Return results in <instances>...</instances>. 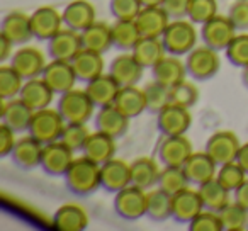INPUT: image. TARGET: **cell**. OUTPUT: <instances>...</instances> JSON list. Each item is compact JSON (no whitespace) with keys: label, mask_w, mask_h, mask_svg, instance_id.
Masks as SVG:
<instances>
[{"label":"cell","mask_w":248,"mask_h":231,"mask_svg":"<svg viewBox=\"0 0 248 231\" xmlns=\"http://www.w3.org/2000/svg\"><path fill=\"white\" fill-rule=\"evenodd\" d=\"M241 83H243V87L248 90V66L241 68Z\"/></svg>","instance_id":"cell-57"},{"label":"cell","mask_w":248,"mask_h":231,"mask_svg":"<svg viewBox=\"0 0 248 231\" xmlns=\"http://www.w3.org/2000/svg\"><path fill=\"white\" fill-rule=\"evenodd\" d=\"M41 78L58 95L72 90L77 82V75L72 66V62H62V60H51L46 65Z\"/></svg>","instance_id":"cell-15"},{"label":"cell","mask_w":248,"mask_h":231,"mask_svg":"<svg viewBox=\"0 0 248 231\" xmlns=\"http://www.w3.org/2000/svg\"><path fill=\"white\" fill-rule=\"evenodd\" d=\"M32 114H34V110L29 106H26L19 97H16V99H9L2 102L0 118H2L4 124H7L16 133H22V131H28L29 124H31Z\"/></svg>","instance_id":"cell-25"},{"label":"cell","mask_w":248,"mask_h":231,"mask_svg":"<svg viewBox=\"0 0 248 231\" xmlns=\"http://www.w3.org/2000/svg\"><path fill=\"white\" fill-rule=\"evenodd\" d=\"M131 185V165L119 158H110L100 165V187L110 194Z\"/></svg>","instance_id":"cell-14"},{"label":"cell","mask_w":248,"mask_h":231,"mask_svg":"<svg viewBox=\"0 0 248 231\" xmlns=\"http://www.w3.org/2000/svg\"><path fill=\"white\" fill-rule=\"evenodd\" d=\"M16 135H17V133H16L14 129H11L7 124L2 123V126H0V156H2V158L11 156L16 143H17Z\"/></svg>","instance_id":"cell-51"},{"label":"cell","mask_w":248,"mask_h":231,"mask_svg":"<svg viewBox=\"0 0 248 231\" xmlns=\"http://www.w3.org/2000/svg\"><path fill=\"white\" fill-rule=\"evenodd\" d=\"M216 179L226 187L230 192H234L241 184L247 180V172L240 167L238 162H230L224 163L217 169V175Z\"/></svg>","instance_id":"cell-45"},{"label":"cell","mask_w":248,"mask_h":231,"mask_svg":"<svg viewBox=\"0 0 248 231\" xmlns=\"http://www.w3.org/2000/svg\"><path fill=\"white\" fill-rule=\"evenodd\" d=\"M135 21L143 38H162L170 24V17L163 7H143Z\"/></svg>","instance_id":"cell-24"},{"label":"cell","mask_w":248,"mask_h":231,"mask_svg":"<svg viewBox=\"0 0 248 231\" xmlns=\"http://www.w3.org/2000/svg\"><path fill=\"white\" fill-rule=\"evenodd\" d=\"M190 231H223V221L219 213L209 209H202L189 223Z\"/></svg>","instance_id":"cell-48"},{"label":"cell","mask_w":248,"mask_h":231,"mask_svg":"<svg viewBox=\"0 0 248 231\" xmlns=\"http://www.w3.org/2000/svg\"><path fill=\"white\" fill-rule=\"evenodd\" d=\"M160 167L152 156H141L131 163V184L145 190H152L158 185Z\"/></svg>","instance_id":"cell-33"},{"label":"cell","mask_w":248,"mask_h":231,"mask_svg":"<svg viewBox=\"0 0 248 231\" xmlns=\"http://www.w3.org/2000/svg\"><path fill=\"white\" fill-rule=\"evenodd\" d=\"M110 29H112L114 48L121 49V51H133L136 43L141 39V32L136 26L135 19H116Z\"/></svg>","instance_id":"cell-35"},{"label":"cell","mask_w":248,"mask_h":231,"mask_svg":"<svg viewBox=\"0 0 248 231\" xmlns=\"http://www.w3.org/2000/svg\"><path fill=\"white\" fill-rule=\"evenodd\" d=\"M63 24L77 32L85 31L89 26L95 22V7L87 0H73L63 9Z\"/></svg>","instance_id":"cell-23"},{"label":"cell","mask_w":248,"mask_h":231,"mask_svg":"<svg viewBox=\"0 0 248 231\" xmlns=\"http://www.w3.org/2000/svg\"><path fill=\"white\" fill-rule=\"evenodd\" d=\"M53 97H55V92L48 87V83L38 77V78H31L26 80L24 85H22V90L19 93V99L29 106L32 110H41L49 107V104L53 102Z\"/></svg>","instance_id":"cell-29"},{"label":"cell","mask_w":248,"mask_h":231,"mask_svg":"<svg viewBox=\"0 0 248 231\" xmlns=\"http://www.w3.org/2000/svg\"><path fill=\"white\" fill-rule=\"evenodd\" d=\"M73 153L65 143L53 141L48 145H43L41 153V169L45 173L51 177H65L66 170L70 169L73 158Z\"/></svg>","instance_id":"cell-10"},{"label":"cell","mask_w":248,"mask_h":231,"mask_svg":"<svg viewBox=\"0 0 248 231\" xmlns=\"http://www.w3.org/2000/svg\"><path fill=\"white\" fill-rule=\"evenodd\" d=\"M146 217L153 223H163L172 217V196L162 189H152L146 199Z\"/></svg>","instance_id":"cell-38"},{"label":"cell","mask_w":248,"mask_h":231,"mask_svg":"<svg viewBox=\"0 0 248 231\" xmlns=\"http://www.w3.org/2000/svg\"><path fill=\"white\" fill-rule=\"evenodd\" d=\"M0 34L5 36L14 46H26L34 38L31 28V15L24 14L21 11L9 12L2 19Z\"/></svg>","instance_id":"cell-13"},{"label":"cell","mask_w":248,"mask_h":231,"mask_svg":"<svg viewBox=\"0 0 248 231\" xmlns=\"http://www.w3.org/2000/svg\"><path fill=\"white\" fill-rule=\"evenodd\" d=\"M85 92L89 93L90 100H92L97 109L112 106L121 90V85L110 77V73H102L100 77L93 78L92 82L85 83Z\"/></svg>","instance_id":"cell-28"},{"label":"cell","mask_w":248,"mask_h":231,"mask_svg":"<svg viewBox=\"0 0 248 231\" xmlns=\"http://www.w3.org/2000/svg\"><path fill=\"white\" fill-rule=\"evenodd\" d=\"M12 48H14V45H12L5 36L0 34V62L4 63L12 58V55H14V53H12Z\"/></svg>","instance_id":"cell-54"},{"label":"cell","mask_w":248,"mask_h":231,"mask_svg":"<svg viewBox=\"0 0 248 231\" xmlns=\"http://www.w3.org/2000/svg\"><path fill=\"white\" fill-rule=\"evenodd\" d=\"M228 62L238 68L248 66V32H240L224 49Z\"/></svg>","instance_id":"cell-44"},{"label":"cell","mask_w":248,"mask_h":231,"mask_svg":"<svg viewBox=\"0 0 248 231\" xmlns=\"http://www.w3.org/2000/svg\"><path fill=\"white\" fill-rule=\"evenodd\" d=\"M202 209L204 204L199 190L187 187L172 196V219H175L177 223L189 224Z\"/></svg>","instance_id":"cell-18"},{"label":"cell","mask_w":248,"mask_h":231,"mask_svg":"<svg viewBox=\"0 0 248 231\" xmlns=\"http://www.w3.org/2000/svg\"><path fill=\"white\" fill-rule=\"evenodd\" d=\"M236 36V28L233 26L231 19L228 15H214L213 19L201 26V39L202 45L216 49V51H224L228 48L233 38Z\"/></svg>","instance_id":"cell-7"},{"label":"cell","mask_w":248,"mask_h":231,"mask_svg":"<svg viewBox=\"0 0 248 231\" xmlns=\"http://www.w3.org/2000/svg\"><path fill=\"white\" fill-rule=\"evenodd\" d=\"M236 162L240 163V167L248 175V141L245 143V145H241L240 152H238V156H236Z\"/></svg>","instance_id":"cell-55"},{"label":"cell","mask_w":248,"mask_h":231,"mask_svg":"<svg viewBox=\"0 0 248 231\" xmlns=\"http://www.w3.org/2000/svg\"><path fill=\"white\" fill-rule=\"evenodd\" d=\"M133 55L138 60V63L143 68L152 70L156 63L162 58H165V46H163L162 38H143L136 43V46L133 48Z\"/></svg>","instance_id":"cell-36"},{"label":"cell","mask_w":248,"mask_h":231,"mask_svg":"<svg viewBox=\"0 0 248 231\" xmlns=\"http://www.w3.org/2000/svg\"><path fill=\"white\" fill-rule=\"evenodd\" d=\"M197 100H199V90L194 83L187 82V80L170 89V104H177V106L190 109L192 106H196Z\"/></svg>","instance_id":"cell-47"},{"label":"cell","mask_w":248,"mask_h":231,"mask_svg":"<svg viewBox=\"0 0 248 231\" xmlns=\"http://www.w3.org/2000/svg\"><path fill=\"white\" fill-rule=\"evenodd\" d=\"M114 106L126 116V118L133 119L141 116L146 110V99L143 89H138L136 85L129 87H121L119 93H117Z\"/></svg>","instance_id":"cell-32"},{"label":"cell","mask_w":248,"mask_h":231,"mask_svg":"<svg viewBox=\"0 0 248 231\" xmlns=\"http://www.w3.org/2000/svg\"><path fill=\"white\" fill-rule=\"evenodd\" d=\"M240 148L241 143L233 131H217L209 136L204 150L217 163V167H221L224 163L236 162Z\"/></svg>","instance_id":"cell-9"},{"label":"cell","mask_w":248,"mask_h":231,"mask_svg":"<svg viewBox=\"0 0 248 231\" xmlns=\"http://www.w3.org/2000/svg\"><path fill=\"white\" fill-rule=\"evenodd\" d=\"M56 109L60 110L62 118L65 123H72V124H85L90 118L93 116L95 106L90 100L89 93L85 89H72L68 92L62 93L58 99V106Z\"/></svg>","instance_id":"cell-3"},{"label":"cell","mask_w":248,"mask_h":231,"mask_svg":"<svg viewBox=\"0 0 248 231\" xmlns=\"http://www.w3.org/2000/svg\"><path fill=\"white\" fill-rule=\"evenodd\" d=\"M140 0H110L109 12L114 19H136L141 11Z\"/></svg>","instance_id":"cell-49"},{"label":"cell","mask_w":248,"mask_h":231,"mask_svg":"<svg viewBox=\"0 0 248 231\" xmlns=\"http://www.w3.org/2000/svg\"><path fill=\"white\" fill-rule=\"evenodd\" d=\"M228 17L231 19L236 31H248V0H234V4L228 11Z\"/></svg>","instance_id":"cell-50"},{"label":"cell","mask_w":248,"mask_h":231,"mask_svg":"<svg viewBox=\"0 0 248 231\" xmlns=\"http://www.w3.org/2000/svg\"><path fill=\"white\" fill-rule=\"evenodd\" d=\"M82 155H85L92 162L102 165V163L109 162L116 155V139L100 131L90 133L89 139H87L85 146L82 150Z\"/></svg>","instance_id":"cell-30"},{"label":"cell","mask_w":248,"mask_h":231,"mask_svg":"<svg viewBox=\"0 0 248 231\" xmlns=\"http://www.w3.org/2000/svg\"><path fill=\"white\" fill-rule=\"evenodd\" d=\"M189 185L190 182L187 179L186 172H184V167H163L156 187L167 192L169 196H175L177 192L187 189Z\"/></svg>","instance_id":"cell-39"},{"label":"cell","mask_w":248,"mask_h":231,"mask_svg":"<svg viewBox=\"0 0 248 231\" xmlns=\"http://www.w3.org/2000/svg\"><path fill=\"white\" fill-rule=\"evenodd\" d=\"M89 136H90V131L85 124H72V123H66L60 141L65 143L72 152H82L87 139H89Z\"/></svg>","instance_id":"cell-46"},{"label":"cell","mask_w":248,"mask_h":231,"mask_svg":"<svg viewBox=\"0 0 248 231\" xmlns=\"http://www.w3.org/2000/svg\"><path fill=\"white\" fill-rule=\"evenodd\" d=\"M187 75L197 82H206L217 75L221 68L219 51L209 48V46H196L189 55L186 56Z\"/></svg>","instance_id":"cell-5"},{"label":"cell","mask_w":248,"mask_h":231,"mask_svg":"<svg viewBox=\"0 0 248 231\" xmlns=\"http://www.w3.org/2000/svg\"><path fill=\"white\" fill-rule=\"evenodd\" d=\"M233 197H234V202L240 204L241 207L248 211V179L238 187L236 190L233 192Z\"/></svg>","instance_id":"cell-53"},{"label":"cell","mask_w":248,"mask_h":231,"mask_svg":"<svg viewBox=\"0 0 248 231\" xmlns=\"http://www.w3.org/2000/svg\"><path fill=\"white\" fill-rule=\"evenodd\" d=\"M26 80L14 70L12 65L0 66V99L9 100L19 97Z\"/></svg>","instance_id":"cell-40"},{"label":"cell","mask_w":248,"mask_h":231,"mask_svg":"<svg viewBox=\"0 0 248 231\" xmlns=\"http://www.w3.org/2000/svg\"><path fill=\"white\" fill-rule=\"evenodd\" d=\"M219 217L223 221L224 231L248 230V211L245 207H241L240 204H236L234 200L219 211Z\"/></svg>","instance_id":"cell-41"},{"label":"cell","mask_w":248,"mask_h":231,"mask_svg":"<svg viewBox=\"0 0 248 231\" xmlns=\"http://www.w3.org/2000/svg\"><path fill=\"white\" fill-rule=\"evenodd\" d=\"M129 128V118H126L116 106L99 107L95 112V131L109 135L110 138H123Z\"/></svg>","instance_id":"cell-20"},{"label":"cell","mask_w":248,"mask_h":231,"mask_svg":"<svg viewBox=\"0 0 248 231\" xmlns=\"http://www.w3.org/2000/svg\"><path fill=\"white\" fill-rule=\"evenodd\" d=\"M65 185L73 196H92L100 187V165L85 155L75 158L65 173Z\"/></svg>","instance_id":"cell-1"},{"label":"cell","mask_w":248,"mask_h":231,"mask_svg":"<svg viewBox=\"0 0 248 231\" xmlns=\"http://www.w3.org/2000/svg\"><path fill=\"white\" fill-rule=\"evenodd\" d=\"M217 169H219L217 163L207 155L206 150L204 152H192V155L184 163V172H186L189 182L194 185H201L207 180L216 179Z\"/></svg>","instance_id":"cell-21"},{"label":"cell","mask_w":248,"mask_h":231,"mask_svg":"<svg viewBox=\"0 0 248 231\" xmlns=\"http://www.w3.org/2000/svg\"><path fill=\"white\" fill-rule=\"evenodd\" d=\"M146 199L148 192L141 187L128 185L114 196V211L126 221H136L146 216Z\"/></svg>","instance_id":"cell-6"},{"label":"cell","mask_w":248,"mask_h":231,"mask_svg":"<svg viewBox=\"0 0 248 231\" xmlns=\"http://www.w3.org/2000/svg\"><path fill=\"white\" fill-rule=\"evenodd\" d=\"M162 7L172 21H175V19H186L187 9H189V0H165Z\"/></svg>","instance_id":"cell-52"},{"label":"cell","mask_w":248,"mask_h":231,"mask_svg":"<svg viewBox=\"0 0 248 231\" xmlns=\"http://www.w3.org/2000/svg\"><path fill=\"white\" fill-rule=\"evenodd\" d=\"M41 153H43V143L32 138L31 135L17 139L14 150L11 153V158L16 167L21 170H34L41 167Z\"/></svg>","instance_id":"cell-22"},{"label":"cell","mask_w":248,"mask_h":231,"mask_svg":"<svg viewBox=\"0 0 248 231\" xmlns=\"http://www.w3.org/2000/svg\"><path fill=\"white\" fill-rule=\"evenodd\" d=\"M82 49V38L80 32L65 28L58 31L48 41V53L51 60H62V62H72L77 53Z\"/></svg>","instance_id":"cell-19"},{"label":"cell","mask_w":248,"mask_h":231,"mask_svg":"<svg viewBox=\"0 0 248 231\" xmlns=\"http://www.w3.org/2000/svg\"><path fill=\"white\" fill-rule=\"evenodd\" d=\"M153 80L158 83H162L167 89H172L177 83L184 82L187 77V68L186 63H182L179 60V56H165L162 58L155 66L152 68Z\"/></svg>","instance_id":"cell-27"},{"label":"cell","mask_w":248,"mask_h":231,"mask_svg":"<svg viewBox=\"0 0 248 231\" xmlns=\"http://www.w3.org/2000/svg\"><path fill=\"white\" fill-rule=\"evenodd\" d=\"M192 152V143L186 135L163 136L158 145V160L163 167H184Z\"/></svg>","instance_id":"cell-12"},{"label":"cell","mask_w":248,"mask_h":231,"mask_svg":"<svg viewBox=\"0 0 248 231\" xmlns=\"http://www.w3.org/2000/svg\"><path fill=\"white\" fill-rule=\"evenodd\" d=\"M197 190H199L201 199H202L204 209L219 213L221 209H224L231 202L230 200L231 192L217 179L207 180V182L201 184V185H197Z\"/></svg>","instance_id":"cell-37"},{"label":"cell","mask_w":248,"mask_h":231,"mask_svg":"<svg viewBox=\"0 0 248 231\" xmlns=\"http://www.w3.org/2000/svg\"><path fill=\"white\" fill-rule=\"evenodd\" d=\"M165 0H140L141 7H162Z\"/></svg>","instance_id":"cell-56"},{"label":"cell","mask_w":248,"mask_h":231,"mask_svg":"<svg viewBox=\"0 0 248 231\" xmlns=\"http://www.w3.org/2000/svg\"><path fill=\"white\" fill-rule=\"evenodd\" d=\"M163 46L167 53L173 56H187L197 43V31L192 21L186 19H175L170 21L169 28L162 36Z\"/></svg>","instance_id":"cell-2"},{"label":"cell","mask_w":248,"mask_h":231,"mask_svg":"<svg viewBox=\"0 0 248 231\" xmlns=\"http://www.w3.org/2000/svg\"><path fill=\"white\" fill-rule=\"evenodd\" d=\"M146 99V110H150L152 114H158L165 106L170 104V89L163 87L158 82H150L143 89Z\"/></svg>","instance_id":"cell-42"},{"label":"cell","mask_w":248,"mask_h":231,"mask_svg":"<svg viewBox=\"0 0 248 231\" xmlns=\"http://www.w3.org/2000/svg\"><path fill=\"white\" fill-rule=\"evenodd\" d=\"M72 66L75 70V75L78 82L89 83L93 78L104 73V58L102 53L92 51V49L82 48L77 56L72 60Z\"/></svg>","instance_id":"cell-26"},{"label":"cell","mask_w":248,"mask_h":231,"mask_svg":"<svg viewBox=\"0 0 248 231\" xmlns=\"http://www.w3.org/2000/svg\"><path fill=\"white\" fill-rule=\"evenodd\" d=\"M63 15L51 5L36 9L31 14V28L32 34L38 41L48 43L58 31H62Z\"/></svg>","instance_id":"cell-16"},{"label":"cell","mask_w":248,"mask_h":231,"mask_svg":"<svg viewBox=\"0 0 248 231\" xmlns=\"http://www.w3.org/2000/svg\"><path fill=\"white\" fill-rule=\"evenodd\" d=\"M53 224L60 231H82L89 226V216L77 204H63L56 209Z\"/></svg>","instance_id":"cell-31"},{"label":"cell","mask_w":248,"mask_h":231,"mask_svg":"<svg viewBox=\"0 0 248 231\" xmlns=\"http://www.w3.org/2000/svg\"><path fill=\"white\" fill-rule=\"evenodd\" d=\"M80 38H82V48L92 49V51L102 53V55L106 51H109L110 48H114L112 29L106 22L95 21L85 31L80 32Z\"/></svg>","instance_id":"cell-34"},{"label":"cell","mask_w":248,"mask_h":231,"mask_svg":"<svg viewBox=\"0 0 248 231\" xmlns=\"http://www.w3.org/2000/svg\"><path fill=\"white\" fill-rule=\"evenodd\" d=\"M11 65L24 80H31L41 77L48 63H46L41 49L34 48V46H21L12 55Z\"/></svg>","instance_id":"cell-11"},{"label":"cell","mask_w":248,"mask_h":231,"mask_svg":"<svg viewBox=\"0 0 248 231\" xmlns=\"http://www.w3.org/2000/svg\"><path fill=\"white\" fill-rule=\"evenodd\" d=\"M214 15H217V0H189L187 19L194 24L202 26Z\"/></svg>","instance_id":"cell-43"},{"label":"cell","mask_w":248,"mask_h":231,"mask_svg":"<svg viewBox=\"0 0 248 231\" xmlns=\"http://www.w3.org/2000/svg\"><path fill=\"white\" fill-rule=\"evenodd\" d=\"M66 123L62 118L58 109H41L32 114L31 124L28 128V135L41 141L43 145H48L53 141H60L62 133L65 129Z\"/></svg>","instance_id":"cell-4"},{"label":"cell","mask_w":248,"mask_h":231,"mask_svg":"<svg viewBox=\"0 0 248 231\" xmlns=\"http://www.w3.org/2000/svg\"><path fill=\"white\" fill-rule=\"evenodd\" d=\"M143 66L138 63L133 53H123L117 55L116 58L110 62L109 73L121 87H129V85H138L140 80L143 78Z\"/></svg>","instance_id":"cell-17"},{"label":"cell","mask_w":248,"mask_h":231,"mask_svg":"<svg viewBox=\"0 0 248 231\" xmlns=\"http://www.w3.org/2000/svg\"><path fill=\"white\" fill-rule=\"evenodd\" d=\"M156 126L163 136H182L192 126V114L187 107L169 104L156 114Z\"/></svg>","instance_id":"cell-8"}]
</instances>
